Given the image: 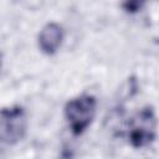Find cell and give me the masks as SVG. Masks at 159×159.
I'll return each instance as SVG.
<instances>
[{
    "instance_id": "cell-1",
    "label": "cell",
    "mask_w": 159,
    "mask_h": 159,
    "mask_svg": "<svg viewBox=\"0 0 159 159\" xmlns=\"http://www.w3.org/2000/svg\"><path fill=\"white\" fill-rule=\"evenodd\" d=\"M96 97L91 94H81L67 101L63 113L68 127L75 135H81L91 125L96 116Z\"/></svg>"
},
{
    "instance_id": "cell-5",
    "label": "cell",
    "mask_w": 159,
    "mask_h": 159,
    "mask_svg": "<svg viewBox=\"0 0 159 159\" xmlns=\"http://www.w3.org/2000/svg\"><path fill=\"white\" fill-rule=\"evenodd\" d=\"M142 6H143V2H139V1H125L122 4V7L124 9V11H127L129 14L138 12Z\"/></svg>"
},
{
    "instance_id": "cell-4",
    "label": "cell",
    "mask_w": 159,
    "mask_h": 159,
    "mask_svg": "<svg viewBox=\"0 0 159 159\" xmlns=\"http://www.w3.org/2000/svg\"><path fill=\"white\" fill-rule=\"evenodd\" d=\"M63 40V29L57 22H47L37 36L39 48L42 53L51 56L57 52Z\"/></svg>"
},
{
    "instance_id": "cell-2",
    "label": "cell",
    "mask_w": 159,
    "mask_h": 159,
    "mask_svg": "<svg viewBox=\"0 0 159 159\" xmlns=\"http://www.w3.org/2000/svg\"><path fill=\"white\" fill-rule=\"evenodd\" d=\"M27 130V116L22 107L0 108V144L15 145L24 139Z\"/></svg>"
},
{
    "instance_id": "cell-3",
    "label": "cell",
    "mask_w": 159,
    "mask_h": 159,
    "mask_svg": "<svg viewBox=\"0 0 159 159\" xmlns=\"http://www.w3.org/2000/svg\"><path fill=\"white\" fill-rule=\"evenodd\" d=\"M157 135V118L153 107L142 108L129 122L128 142L133 148H144L152 144Z\"/></svg>"
},
{
    "instance_id": "cell-6",
    "label": "cell",
    "mask_w": 159,
    "mask_h": 159,
    "mask_svg": "<svg viewBox=\"0 0 159 159\" xmlns=\"http://www.w3.org/2000/svg\"><path fill=\"white\" fill-rule=\"evenodd\" d=\"M0 70H1V57H0Z\"/></svg>"
}]
</instances>
